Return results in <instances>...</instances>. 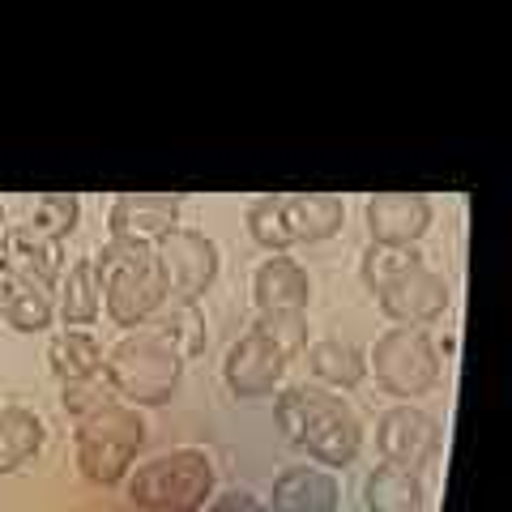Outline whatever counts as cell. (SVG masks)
Segmentation results:
<instances>
[{
	"label": "cell",
	"mask_w": 512,
	"mask_h": 512,
	"mask_svg": "<svg viewBox=\"0 0 512 512\" xmlns=\"http://www.w3.org/2000/svg\"><path fill=\"white\" fill-rule=\"evenodd\" d=\"M274 423L299 453L312 457V466L346 470L363 453V419L342 393L325 389L316 380L282 384L274 393Z\"/></svg>",
	"instance_id": "6da1fadb"
},
{
	"label": "cell",
	"mask_w": 512,
	"mask_h": 512,
	"mask_svg": "<svg viewBox=\"0 0 512 512\" xmlns=\"http://www.w3.org/2000/svg\"><path fill=\"white\" fill-rule=\"evenodd\" d=\"M363 286L372 291L376 308L393 320V325H414L427 329L431 320H440L453 303L448 278L440 269H431L414 248H367L363 252Z\"/></svg>",
	"instance_id": "7a4b0ae2"
},
{
	"label": "cell",
	"mask_w": 512,
	"mask_h": 512,
	"mask_svg": "<svg viewBox=\"0 0 512 512\" xmlns=\"http://www.w3.org/2000/svg\"><path fill=\"white\" fill-rule=\"evenodd\" d=\"M103 372L124 406L158 410V406H171L175 393H180L184 355L163 338V329L146 325L107 346Z\"/></svg>",
	"instance_id": "3957f363"
},
{
	"label": "cell",
	"mask_w": 512,
	"mask_h": 512,
	"mask_svg": "<svg viewBox=\"0 0 512 512\" xmlns=\"http://www.w3.org/2000/svg\"><path fill=\"white\" fill-rule=\"evenodd\" d=\"M346 201L338 192H265L248 205V235L265 252L325 244L342 231Z\"/></svg>",
	"instance_id": "277c9868"
},
{
	"label": "cell",
	"mask_w": 512,
	"mask_h": 512,
	"mask_svg": "<svg viewBox=\"0 0 512 512\" xmlns=\"http://www.w3.org/2000/svg\"><path fill=\"white\" fill-rule=\"evenodd\" d=\"M124 495L133 508L146 512H197L201 504H210V495L218 487L214 457L205 448H171L150 461H137L124 478Z\"/></svg>",
	"instance_id": "5b68a950"
},
{
	"label": "cell",
	"mask_w": 512,
	"mask_h": 512,
	"mask_svg": "<svg viewBox=\"0 0 512 512\" xmlns=\"http://www.w3.org/2000/svg\"><path fill=\"white\" fill-rule=\"evenodd\" d=\"M90 256H94V269H99L103 312L111 325L133 333V329H146L167 308L163 282H158V269H154V248H128V244H111L107 239Z\"/></svg>",
	"instance_id": "8992f818"
},
{
	"label": "cell",
	"mask_w": 512,
	"mask_h": 512,
	"mask_svg": "<svg viewBox=\"0 0 512 512\" xmlns=\"http://www.w3.org/2000/svg\"><path fill=\"white\" fill-rule=\"evenodd\" d=\"M141 444H146V414L137 406L111 402L86 414V419H77V436H73L77 470L94 487H120L128 470L137 466Z\"/></svg>",
	"instance_id": "52a82bcc"
},
{
	"label": "cell",
	"mask_w": 512,
	"mask_h": 512,
	"mask_svg": "<svg viewBox=\"0 0 512 512\" xmlns=\"http://www.w3.org/2000/svg\"><path fill=\"white\" fill-rule=\"evenodd\" d=\"M367 372L376 376V384L397 402H419L444 376L440 346L427 329L414 325H389L376 338V346L367 350Z\"/></svg>",
	"instance_id": "ba28073f"
},
{
	"label": "cell",
	"mask_w": 512,
	"mask_h": 512,
	"mask_svg": "<svg viewBox=\"0 0 512 512\" xmlns=\"http://www.w3.org/2000/svg\"><path fill=\"white\" fill-rule=\"evenodd\" d=\"M154 269H158V282H163L167 308H197L205 291L218 282L222 256L205 231L175 227L154 244Z\"/></svg>",
	"instance_id": "9c48e42d"
},
{
	"label": "cell",
	"mask_w": 512,
	"mask_h": 512,
	"mask_svg": "<svg viewBox=\"0 0 512 512\" xmlns=\"http://www.w3.org/2000/svg\"><path fill=\"white\" fill-rule=\"evenodd\" d=\"M376 453L384 466L423 474L440 453V423L414 402H397L376 419Z\"/></svg>",
	"instance_id": "30bf717a"
},
{
	"label": "cell",
	"mask_w": 512,
	"mask_h": 512,
	"mask_svg": "<svg viewBox=\"0 0 512 512\" xmlns=\"http://www.w3.org/2000/svg\"><path fill=\"white\" fill-rule=\"evenodd\" d=\"M180 192H120L107 205V239L128 248H154L163 235L180 227Z\"/></svg>",
	"instance_id": "8fae6325"
},
{
	"label": "cell",
	"mask_w": 512,
	"mask_h": 512,
	"mask_svg": "<svg viewBox=\"0 0 512 512\" xmlns=\"http://www.w3.org/2000/svg\"><path fill=\"white\" fill-rule=\"evenodd\" d=\"M363 218L376 248H414L436 222V205L427 192H372Z\"/></svg>",
	"instance_id": "7c38bea8"
},
{
	"label": "cell",
	"mask_w": 512,
	"mask_h": 512,
	"mask_svg": "<svg viewBox=\"0 0 512 512\" xmlns=\"http://www.w3.org/2000/svg\"><path fill=\"white\" fill-rule=\"evenodd\" d=\"M286 363H291V359H286L261 329H248L244 338H235L227 346V359H222V380H227V389L235 397L256 402V397H274L282 389Z\"/></svg>",
	"instance_id": "4fadbf2b"
},
{
	"label": "cell",
	"mask_w": 512,
	"mask_h": 512,
	"mask_svg": "<svg viewBox=\"0 0 512 512\" xmlns=\"http://www.w3.org/2000/svg\"><path fill=\"white\" fill-rule=\"evenodd\" d=\"M0 265H5L13 278H22L52 295L64 278V244L47 239L43 231L30 227V222H18V227H5V235H0Z\"/></svg>",
	"instance_id": "5bb4252c"
},
{
	"label": "cell",
	"mask_w": 512,
	"mask_h": 512,
	"mask_svg": "<svg viewBox=\"0 0 512 512\" xmlns=\"http://www.w3.org/2000/svg\"><path fill=\"white\" fill-rule=\"evenodd\" d=\"M342 504V483L338 474L312 461H295L274 478L265 512H338Z\"/></svg>",
	"instance_id": "9a60e30c"
},
{
	"label": "cell",
	"mask_w": 512,
	"mask_h": 512,
	"mask_svg": "<svg viewBox=\"0 0 512 512\" xmlns=\"http://www.w3.org/2000/svg\"><path fill=\"white\" fill-rule=\"evenodd\" d=\"M252 303L256 312H308L312 303V274L295 256L269 252L252 269Z\"/></svg>",
	"instance_id": "2e32d148"
},
{
	"label": "cell",
	"mask_w": 512,
	"mask_h": 512,
	"mask_svg": "<svg viewBox=\"0 0 512 512\" xmlns=\"http://www.w3.org/2000/svg\"><path fill=\"white\" fill-rule=\"evenodd\" d=\"M303 359H308L316 384H325L333 393H346V389H359L367 380V350H359L355 342H342V338H316L303 346Z\"/></svg>",
	"instance_id": "e0dca14e"
},
{
	"label": "cell",
	"mask_w": 512,
	"mask_h": 512,
	"mask_svg": "<svg viewBox=\"0 0 512 512\" xmlns=\"http://www.w3.org/2000/svg\"><path fill=\"white\" fill-rule=\"evenodd\" d=\"M56 291H60L56 312L64 320V329H90L94 320L103 316V286H99L94 256H77V261L64 269V278H60Z\"/></svg>",
	"instance_id": "ac0fdd59"
},
{
	"label": "cell",
	"mask_w": 512,
	"mask_h": 512,
	"mask_svg": "<svg viewBox=\"0 0 512 512\" xmlns=\"http://www.w3.org/2000/svg\"><path fill=\"white\" fill-rule=\"evenodd\" d=\"M47 444V423L30 406H0V474H18Z\"/></svg>",
	"instance_id": "d6986e66"
},
{
	"label": "cell",
	"mask_w": 512,
	"mask_h": 512,
	"mask_svg": "<svg viewBox=\"0 0 512 512\" xmlns=\"http://www.w3.org/2000/svg\"><path fill=\"white\" fill-rule=\"evenodd\" d=\"M363 504L367 512H423L427 504V487L423 474L397 470V466H380L363 478Z\"/></svg>",
	"instance_id": "ffe728a7"
},
{
	"label": "cell",
	"mask_w": 512,
	"mask_h": 512,
	"mask_svg": "<svg viewBox=\"0 0 512 512\" xmlns=\"http://www.w3.org/2000/svg\"><path fill=\"white\" fill-rule=\"evenodd\" d=\"M103 359H107V350L90 329H60L52 338V346H47V363H52V372H56L60 384L99 376Z\"/></svg>",
	"instance_id": "44dd1931"
},
{
	"label": "cell",
	"mask_w": 512,
	"mask_h": 512,
	"mask_svg": "<svg viewBox=\"0 0 512 512\" xmlns=\"http://www.w3.org/2000/svg\"><path fill=\"white\" fill-rule=\"evenodd\" d=\"M52 320H56V299L47 291H39V286L13 278L5 325H13L18 333H43V329H52Z\"/></svg>",
	"instance_id": "7402d4cb"
},
{
	"label": "cell",
	"mask_w": 512,
	"mask_h": 512,
	"mask_svg": "<svg viewBox=\"0 0 512 512\" xmlns=\"http://www.w3.org/2000/svg\"><path fill=\"white\" fill-rule=\"evenodd\" d=\"M77 222H82V197L77 192H43V197L35 201V218H30V227L43 231L47 239H56V244H64Z\"/></svg>",
	"instance_id": "603a6c76"
},
{
	"label": "cell",
	"mask_w": 512,
	"mask_h": 512,
	"mask_svg": "<svg viewBox=\"0 0 512 512\" xmlns=\"http://www.w3.org/2000/svg\"><path fill=\"white\" fill-rule=\"evenodd\" d=\"M150 325L163 329V338L175 350H180L184 363L205 350V316H201V303H197V308H163V312L150 320Z\"/></svg>",
	"instance_id": "cb8c5ba5"
},
{
	"label": "cell",
	"mask_w": 512,
	"mask_h": 512,
	"mask_svg": "<svg viewBox=\"0 0 512 512\" xmlns=\"http://www.w3.org/2000/svg\"><path fill=\"white\" fill-rule=\"evenodd\" d=\"M252 329H261L286 359L303 355V346H308V312H256Z\"/></svg>",
	"instance_id": "d4e9b609"
},
{
	"label": "cell",
	"mask_w": 512,
	"mask_h": 512,
	"mask_svg": "<svg viewBox=\"0 0 512 512\" xmlns=\"http://www.w3.org/2000/svg\"><path fill=\"white\" fill-rule=\"evenodd\" d=\"M60 402H64V410H69L73 419H86V414L103 410V406H111V402H120V397H116V389H111L107 372H99V376L60 384Z\"/></svg>",
	"instance_id": "484cf974"
},
{
	"label": "cell",
	"mask_w": 512,
	"mask_h": 512,
	"mask_svg": "<svg viewBox=\"0 0 512 512\" xmlns=\"http://www.w3.org/2000/svg\"><path fill=\"white\" fill-rule=\"evenodd\" d=\"M197 512H265V504L256 500L252 491H222V495H210V504H201Z\"/></svg>",
	"instance_id": "4316f807"
},
{
	"label": "cell",
	"mask_w": 512,
	"mask_h": 512,
	"mask_svg": "<svg viewBox=\"0 0 512 512\" xmlns=\"http://www.w3.org/2000/svg\"><path fill=\"white\" fill-rule=\"evenodd\" d=\"M9 291H13V274L0 265V320H5V308H9Z\"/></svg>",
	"instance_id": "83f0119b"
}]
</instances>
